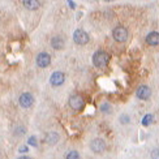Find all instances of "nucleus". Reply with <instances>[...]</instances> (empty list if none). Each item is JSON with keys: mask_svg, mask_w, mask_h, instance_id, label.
<instances>
[{"mask_svg": "<svg viewBox=\"0 0 159 159\" xmlns=\"http://www.w3.org/2000/svg\"><path fill=\"white\" fill-rule=\"evenodd\" d=\"M110 61V55L104 51H97L94 55H93V64L95 65L97 68H106L108 65Z\"/></svg>", "mask_w": 159, "mask_h": 159, "instance_id": "f257e3e1", "label": "nucleus"}, {"mask_svg": "<svg viewBox=\"0 0 159 159\" xmlns=\"http://www.w3.org/2000/svg\"><path fill=\"white\" fill-rule=\"evenodd\" d=\"M112 35H114V39L119 43H123L127 41L128 38V30L124 28V26H116L112 31Z\"/></svg>", "mask_w": 159, "mask_h": 159, "instance_id": "f03ea898", "label": "nucleus"}, {"mask_svg": "<svg viewBox=\"0 0 159 159\" xmlns=\"http://www.w3.org/2000/svg\"><path fill=\"white\" fill-rule=\"evenodd\" d=\"M73 41L77 44H86L89 42V34L82 29H77L73 34Z\"/></svg>", "mask_w": 159, "mask_h": 159, "instance_id": "7ed1b4c3", "label": "nucleus"}, {"mask_svg": "<svg viewBox=\"0 0 159 159\" xmlns=\"http://www.w3.org/2000/svg\"><path fill=\"white\" fill-rule=\"evenodd\" d=\"M84 104H85V102H84V98L81 97V95H72L70 98H69V106L73 110H76V111H80L82 107H84Z\"/></svg>", "mask_w": 159, "mask_h": 159, "instance_id": "20e7f679", "label": "nucleus"}, {"mask_svg": "<svg viewBox=\"0 0 159 159\" xmlns=\"http://www.w3.org/2000/svg\"><path fill=\"white\" fill-rule=\"evenodd\" d=\"M51 64V56L47 54V52H41L37 56V65L41 68H46Z\"/></svg>", "mask_w": 159, "mask_h": 159, "instance_id": "39448f33", "label": "nucleus"}, {"mask_svg": "<svg viewBox=\"0 0 159 159\" xmlns=\"http://www.w3.org/2000/svg\"><path fill=\"white\" fill-rule=\"evenodd\" d=\"M136 95H137L138 99H141V101H146V99H149L150 95H151V90H150L149 86H146V85H141L140 88L137 89Z\"/></svg>", "mask_w": 159, "mask_h": 159, "instance_id": "423d86ee", "label": "nucleus"}, {"mask_svg": "<svg viewBox=\"0 0 159 159\" xmlns=\"http://www.w3.org/2000/svg\"><path fill=\"white\" fill-rule=\"evenodd\" d=\"M90 148L93 151H95V153H102V151H104V149H106V142L102 140V138H95V140L91 141Z\"/></svg>", "mask_w": 159, "mask_h": 159, "instance_id": "0eeeda50", "label": "nucleus"}, {"mask_svg": "<svg viewBox=\"0 0 159 159\" xmlns=\"http://www.w3.org/2000/svg\"><path fill=\"white\" fill-rule=\"evenodd\" d=\"M18 101H20V104H21L24 108H28L34 103V98H33V95L30 93H24V94H21Z\"/></svg>", "mask_w": 159, "mask_h": 159, "instance_id": "6e6552de", "label": "nucleus"}, {"mask_svg": "<svg viewBox=\"0 0 159 159\" xmlns=\"http://www.w3.org/2000/svg\"><path fill=\"white\" fill-rule=\"evenodd\" d=\"M64 80H65L64 73H61V72H55V73L51 76L50 82H51V85H54V86H60L64 82Z\"/></svg>", "mask_w": 159, "mask_h": 159, "instance_id": "1a4fd4ad", "label": "nucleus"}, {"mask_svg": "<svg viewBox=\"0 0 159 159\" xmlns=\"http://www.w3.org/2000/svg\"><path fill=\"white\" fill-rule=\"evenodd\" d=\"M146 43L149 46H158L159 44V33L158 31H151L146 37Z\"/></svg>", "mask_w": 159, "mask_h": 159, "instance_id": "9d476101", "label": "nucleus"}, {"mask_svg": "<svg viewBox=\"0 0 159 159\" xmlns=\"http://www.w3.org/2000/svg\"><path fill=\"white\" fill-rule=\"evenodd\" d=\"M51 46L54 47L55 50H59V48H63L64 46V39L60 37V35H56L51 39Z\"/></svg>", "mask_w": 159, "mask_h": 159, "instance_id": "9b49d317", "label": "nucleus"}, {"mask_svg": "<svg viewBox=\"0 0 159 159\" xmlns=\"http://www.w3.org/2000/svg\"><path fill=\"white\" fill-rule=\"evenodd\" d=\"M44 141L47 142V143H50V145H55L59 141V134L55 133V132H50V133L46 134Z\"/></svg>", "mask_w": 159, "mask_h": 159, "instance_id": "f8f14e48", "label": "nucleus"}, {"mask_svg": "<svg viewBox=\"0 0 159 159\" xmlns=\"http://www.w3.org/2000/svg\"><path fill=\"white\" fill-rule=\"evenodd\" d=\"M22 4L28 9H37L39 7V2H35V0H24Z\"/></svg>", "mask_w": 159, "mask_h": 159, "instance_id": "ddd939ff", "label": "nucleus"}, {"mask_svg": "<svg viewBox=\"0 0 159 159\" xmlns=\"http://www.w3.org/2000/svg\"><path fill=\"white\" fill-rule=\"evenodd\" d=\"M153 120H154V116L151 115V114L145 115L142 117V125H143V127H148V125H150L151 123H153Z\"/></svg>", "mask_w": 159, "mask_h": 159, "instance_id": "4468645a", "label": "nucleus"}, {"mask_svg": "<svg viewBox=\"0 0 159 159\" xmlns=\"http://www.w3.org/2000/svg\"><path fill=\"white\" fill-rule=\"evenodd\" d=\"M65 159H80V155H78L77 151L72 150V151H69V153L67 154V158H65Z\"/></svg>", "mask_w": 159, "mask_h": 159, "instance_id": "2eb2a0df", "label": "nucleus"}, {"mask_svg": "<svg viewBox=\"0 0 159 159\" xmlns=\"http://www.w3.org/2000/svg\"><path fill=\"white\" fill-rule=\"evenodd\" d=\"M151 159H159V149H154L151 153Z\"/></svg>", "mask_w": 159, "mask_h": 159, "instance_id": "dca6fc26", "label": "nucleus"}, {"mask_svg": "<svg viewBox=\"0 0 159 159\" xmlns=\"http://www.w3.org/2000/svg\"><path fill=\"white\" fill-rule=\"evenodd\" d=\"M29 145H31V146H37V138L35 137H30L29 138Z\"/></svg>", "mask_w": 159, "mask_h": 159, "instance_id": "f3484780", "label": "nucleus"}, {"mask_svg": "<svg viewBox=\"0 0 159 159\" xmlns=\"http://www.w3.org/2000/svg\"><path fill=\"white\" fill-rule=\"evenodd\" d=\"M68 4H69V7H70V8H75V7H76L73 2H68Z\"/></svg>", "mask_w": 159, "mask_h": 159, "instance_id": "a211bd4d", "label": "nucleus"}, {"mask_svg": "<svg viewBox=\"0 0 159 159\" xmlns=\"http://www.w3.org/2000/svg\"><path fill=\"white\" fill-rule=\"evenodd\" d=\"M20 151H21V153H26V151H28V149H26V148H21V149H20Z\"/></svg>", "mask_w": 159, "mask_h": 159, "instance_id": "6ab92c4d", "label": "nucleus"}, {"mask_svg": "<svg viewBox=\"0 0 159 159\" xmlns=\"http://www.w3.org/2000/svg\"><path fill=\"white\" fill-rule=\"evenodd\" d=\"M20 159H30V158H28V157H21Z\"/></svg>", "mask_w": 159, "mask_h": 159, "instance_id": "aec40b11", "label": "nucleus"}]
</instances>
